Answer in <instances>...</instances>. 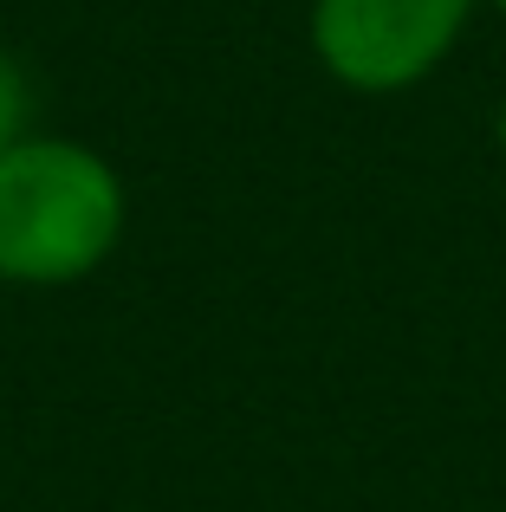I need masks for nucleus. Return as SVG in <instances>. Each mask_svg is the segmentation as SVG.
Segmentation results:
<instances>
[{
	"mask_svg": "<svg viewBox=\"0 0 506 512\" xmlns=\"http://www.w3.org/2000/svg\"><path fill=\"white\" fill-rule=\"evenodd\" d=\"M124 227V175L91 143L33 130L0 156V279L7 286H78L117 253Z\"/></svg>",
	"mask_w": 506,
	"mask_h": 512,
	"instance_id": "obj_1",
	"label": "nucleus"
},
{
	"mask_svg": "<svg viewBox=\"0 0 506 512\" xmlns=\"http://www.w3.org/2000/svg\"><path fill=\"white\" fill-rule=\"evenodd\" d=\"M481 0H312L305 39L331 85L357 98H396L435 78Z\"/></svg>",
	"mask_w": 506,
	"mask_h": 512,
	"instance_id": "obj_2",
	"label": "nucleus"
},
{
	"mask_svg": "<svg viewBox=\"0 0 506 512\" xmlns=\"http://www.w3.org/2000/svg\"><path fill=\"white\" fill-rule=\"evenodd\" d=\"M33 111H39V98H33V72H26V65L13 59L7 46H0V156H7L13 143L33 137Z\"/></svg>",
	"mask_w": 506,
	"mask_h": 512,
	"instance_id": "obj_3",
	"label": "nucleus"
},
{
	"mask_svg": "<svg viewBox=\"0 0 506 512\" xmlns=\"http://www.w3.org/2000/svg\"><path fill=\"white\" fill-rule=\"evenodd\" d=\"M494 150H500V163H506V98H500V111H494Z\"/></svg>",
	"mask_w": 506,
	"mask_h": 512,
	"instance_id": "obj_4",
	"label": "nucleus"
},
{
	"mask_svg": "<svg viewBox=\"0 0 506 512\" xmlns=\"http://www.w3.org/2000/svg\"><path fill=\"white\" fill-rule=\"evenodd\" d=\"M487 7H500V13H506V0H487Z\"/></svg>",
	"mask_w": 506,
	"mask_h": 512,
	"instance_id": "obj_5",
	"label": "nucleus"
}]
</instances>
